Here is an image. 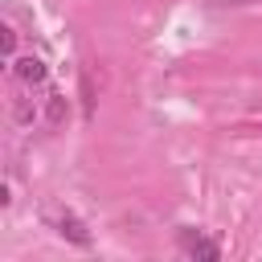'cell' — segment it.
<instances>
[{
    "label": "cell",
    "instance_id": "1",
    "mask_svg": "<svg viewBox=\"0 0 262 262\" xmlns=\"http://www.w3.org/2000/svg\"><path fill=\"white\" fill-rule=\"evenodd\" d=\"M12 74L25 82V86H41L45 78H49V66L41 61V57H33V53H25V57H16L12 61Z\"/></svg>",
    "mask_w": 262,
    "mask_h": 262
},
{
    "label": "cell",
    "instance_id": "7",
    "mask_svg": "<svg viewBox=\"0 0 262 262\" xmlns=\"http://www.w3.org/2000/svg\"><path fill=\"white\" fill-rule=\"evenodd\" d=\"M217 4H258V0H217Z\"/></svg>",
    "mask_w": 262,
    "mask_h": 262
},
{
    "label": "cell",
    "instance_id": "5",
    "mask_svg": "<svg viewBox=\"0 0 262 262\" xmlns=\"http://www.w3.org/2000/svg\"><path fill=\"white\" fill-rule=\"evenodd\" d=\"M33 119H37L33 102H29V98H16V123H33Z\"/></svg>",
    "mask_w": 262,
    "mask_h": 262
},
{
    "label": "cell",
    "instance_id": "3",
    "mask_svg": "<svg viewBox=\"0 0 262 262\" xmlns=\"http://www.w3.org/2000/svg\"><path fill=\"white\" fill-rule=\"evenodd\" d=\"M66 119H70V98L66 94H49L45 98V123L49 127H61Z\"/></svg>",
    "mask_w": 262,
    "mask_h": 262
},
{
    "label": "cell",
    "instance_id": "6",
    "mask_svg": "<svg viewBox=\"0 0 262 262\" xmlns=\"http://www.w3.org/2000/svg\"><path fill=\"white\" fill-rule=\"evenodd\" d=\"M82 106H86V115H94V90H90V74H82Z\"/></svg>",
    "mask_w": 262,
    "mask_h": 262
},
{
    "label": "cell",
    "instance_id": "2",
    "mask_svg": "<svg viewBox=\"0 0 262 262\" xmlns=\"http://www.w3.org/2000/svg\"><path fill=\"white\" fill-rule=\"evenodd\" d=\"M180 242H184V250H188V258H196V262H217L221 258V246L217 242H209V237H201V233H180Z\"/></svg>",
    "mask_w": 262,
    "mask_h": 262
},
{
    "label": "cell",
    "instance_id": "4",
    "mask_svg": "<svg viewBox=\"0 0 262 262\" xmlns=\"http://www.w3.org/2000/svg\"><path fill=\"white\" fill-rule=\"evenodd\" d=\"M57 233H61V237H70L74 246H90V233H86V225H82L78 217H70V213L57 221Z\"/></svg>",
    "mask_w": 262,
    "mask_h": 262
}]
</instances>
